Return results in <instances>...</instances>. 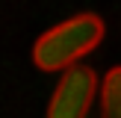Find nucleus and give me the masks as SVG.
<instances>
[{"label": "nucleus", "mask_w": 121, "mask_h": 118, "mask_svg": "<svg viewBox=\"0 0 121 118\" xmlns=\"http://www.w3.org/2000/svg\"><path fill=\"white\" fill-rule=\"evenodd\" d=\"M100 38H104V21L92 12H83L39 35V41L33 44V62L41 71H65L86 53H92L100 44Z\"/></svg>", "instance_id": "obj_1"}, {"label": "nucleus", "mask_w": 121, "mask_h": 118, "mask_svg": "<svg viewBox=\"0 0 121 118\" xmlns=\"http://www.w3.org/2000/svg\"><path fill=\"white\" fill-rule=\"evenodd\" d=\"M95 88H98V74L89 65H71L62 71V80L53 88V97L47 103L50 118H83L92 109Z\"/></svg>", "instance_id": "obj_2"}, {"label": "nucleus", "mask_w": 121, "mask_h": 118, "mask_svg": "<svg viewBox=\"0 0 121 118\" xmlns=\"http://www.w3.org/2000/svg\"><path fill=\"white\" fill-rule=\"evenodd\" d=\"M100 112L106 118H121V65L109 68L100 83Z\"/></svg>", "instance_id": "obj_3"}]
</instances>
